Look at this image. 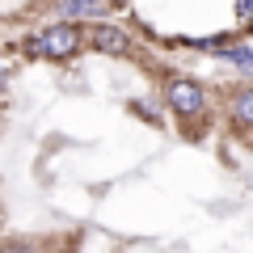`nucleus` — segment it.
I'll use <instances>...</instances> for the list:
<instances>
[{
  "instance_id": "10",
  "label": "nucleus",
  "mask_w": 253,
  "mask_h": 253,
  "mask_svg": "<svg viewBox=\"0 0 253 253\" xmlns=\"http://www.w3.org/2000/svg\"><path fill=\"white\" fill-rule=\"evenodd\" d=\"M0 84H4V72H0Z\"/></svg>"
},
{
  "instance_id": "1",
  "label": "nucleus",
  "mask_w": 253,
  "mask_h": 253,
  "mask_svg": "<svg viewBox=\"0 0 253 253\" xmlns=\"http://www.w3.org/2000/svg\"><path fill=\"white\" fill-rule=\"evenodd\" d=\"M84 42V30L72 26V21H59V26L42 30V34H34V42H30V51L42 55V59H68V55H76Z\"/></svg>"
},
{
  "instance_id": "2",
  "label": "nucleus",
  "mask_w": 253,
  "mask_h": 253,
  "mask_svg": "<svg viewBox=\"0 0 253 253\" xmlns=\"http://www.w3.org/2000/svg\"><path fill=\"white\" fill-rule=\"evenodd\" d=\"M165 101H169V110L177 118H199L203 110H207V93H203L199 81H190V76H177V81H169V89H165Z\"/></svg>"
},
{
  "instance_id": "8",
  "label": "nucleus",
  "mask_w": 253,
  "mask_h": 253,
  "mask_svg": "<svg viewBox=\"0 0 253 253\" xmlns=\"http://www.w3.org/2000/svg\"><path fill=\"white\" fill-rule=\"evenodd\" d=\"M4 253H30V249H21V245H9V249H4Z\"/></svg>"
},
{
  "instance_id": "3",
  "label": "nucleus",
  "mask_w": 253,
  "mask_h": 253,
  "mask_svg": "<svg viewBox=\"0 0 253 253\" xmlns=\"http://www.w3.org/2000/svg\"><path fill=\"white\" fill-rule=\"evenodd\" d=\"M84 42H93V51H101V55H126V51H131L126 34H123V30H114V26H93V30H84Z\"/></svg>"
},
{
  "instance_id": "4",
  "label": "nucleus",
  "mask_w": 253,
  "mask_h": 253,
  "mask_svg": "<svg viewBox=\"0 0 253 253\" xmlns=\"http://www.w3.org/2000/svg\"><path fill=\"white\" fill-rule=\"evenodd\" d=\"M110 4L106 0H63L59 13H68V17H101Z\"/></svg>"
},
{
  "instance_id": "9",
  "label": "nucleus",
  "mask_w": 253,
  "mask_h": 253,
  "mask_svg": "<svg viewBox=\"0 0 253 253\" xmlns=\"http://www.w3.org/2000/svg\"><path fill=\"white\" fill-rule=\"evenodd\" d=\"M106 4H123V0H106Z\"/></svg>"
},
{
  "instance_id": "5",
  "label": "nucleus",
  "mask_w": 253,
  "mask_h": 253,
  "mask_svg": "<svg viewBox=\"0 0 253 253\" xmlns=\"http://www.w3.org/2000/svg\"><path fill=\"white\" fill-rule=\"evenodd\" d=\"M232 118L241 126H253V89H241L232 97Z\"/></svg>"
},
{
  "instance_id": "7",
  "label": "nucleus",
  "mask_w": 253,
  "mask_h": 253,
  "mask_svg": "<svg viewBox=\"0 0 253 253\" xmlns=\"http://www.w3.org/2000/svg\"><path fill=\"white\" fill-rule=\"evenodd\" d=\"M236 17L241 26H253V0H236Z\"/></svg>"
},
{
  "instance_id": "6",
  "label": "nucleus",
  "mask_w": 253,
  "mask_h": 253,
  "mask_svg": "<svg viewBox=\"0 0 253 253\" xmlns=\"http://www.w3.org/2000/svg\"><path fill=\"white\" fill-rule=\"evenodd\" d=\"M219 55H224V59H232V63H241L245 72H253V51L249 46H215Z\"/></svg>"
}]
</instances>
